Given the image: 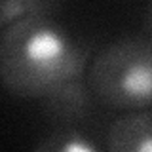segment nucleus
<instances>
[{
	"mask_svg": "<svg viewBox=\"0 0 152 152\" xmlns=\"http://www.w3.org/2000/svg\"><path fill=\"white\" fill-rule=\"evenodd\" d=\"M36 152H99L91 137L74 126H59L50 135L42 137L34 146Z\"/></svg>",
	"mask_w": 152,
	"mask_h": 152,
	"instance_id": "nucleus-5",
	"label": "nucleus"
},
{
	"mask_svg": "<svg viewBox=\"0 0 152 152\" xmlns=\"http://www.w3.org/2000/svg\"><path fill=\"white\" fill-rule=\"evenodd\" d=\"M91 48L53 15L15 21L0 31V84L21 99H42L82 78Z\"/></svg>",
	"mask_w": 152,
	"mask_h": 152,
	"instance_id": "nucleus-1",
	"label": "nucleus"
},
{
	"mask_svg": "<svg viewBox=\"0 0 152 152\" xmlns=\"http://www.w3.org/2000/svg\"><path fill=\"white\" fill-rule=\"evenodd\" d=\"M88 88L99 103L116 110L152 104V40L122 36L91 59Z\"/></svg>",
	"mask_w": 152,
	"mask_h": 152,
	"instance_id": "nucleus-2",
	"label": "nucleus"
},
{
	"mask_svg": "<svg viewBox=\"0 0 152 152\" xmlns=\"http://www.w3.org/2000/svg\"><path fill=\"white\" fill-rule=\"evenodd\" d=\"M145 31L146 34H148V38L152 40V0L148 4V10H146V17H145Z\"/></svg>",
	"mask_w": 152,
	"mask_h": 152,
	"instance_id": "nucleus-7",
	"label": "nucleus"
},
{
	"mask_svg": "<svg viewBox=\"0 0 152 152\" xmlns=\"http://www.w3.org/2000/svg\"><path fill=\"white\" fill-rule=\"evenodd\" d=\"M110 152H152V110H127L107 131Z\"/></svg>",
	"mask_w": 152,
	"mask_h": 152,
	"instance_id": "nucleus-4",
	"label": "nucleus"
},
{
	"mask_svg": "<svg viewBox=\"0 0 152 152\" xmlns=\"http://www.w3.org/2000/svg\"><path fill=\"white\" fill-rule=\"evenodd\" d=\"M40 101L44 114L59 126H74L76 122L84 120L91 107L89 88L84 84L82 78L61 84Z\"/></svg>",
	"mask_w": 152,
	"mask_h": 152,
	"instance_id": "nucleus-3",
	"label": "nucleus"
},
{
	"mask_svg": "<svg viewBox=\"0 0 152 152\" xmlns=\"http://www.w3.org/2000/svg\"><path fill=\"white\" fill-rule=\"evenodd\" d=\"M61 0H0V31L27 17L53 15Z\"/></svg>",
	"mask_w": 152,
	"mask_h": 152,
	"instance_id": "nucleus-6",
	"label": "nucleus"
}]
</instances>
